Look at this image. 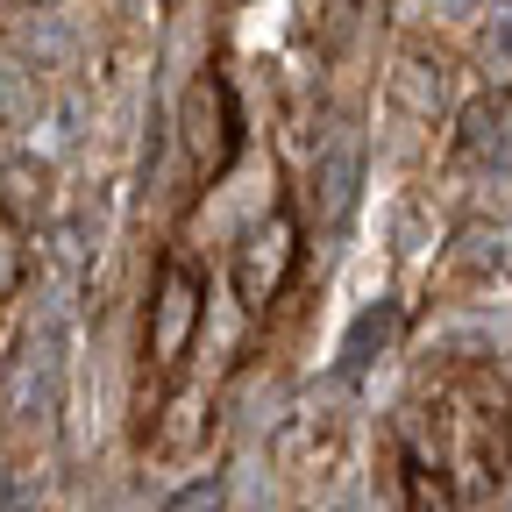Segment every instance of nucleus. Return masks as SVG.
<instances>
[{
  "mask_svg": "<svg viewBox=\"0 0 512 512\" xmlns=\"http://www.w3.org/2000/svg\"><path fill=\"white\" fill-rule=\"evenodd\" d=\"M399 512H484L512 477V392L484 363H448L384 434Z\"/></svg>",
  "mask_w": 512,
  "mask_h": 512,
  "instance_id": "nucleus-1",
  "label": "nucleus"
},
{
  "mask_svg": "<svg viewBox=\"0 0 512 512\" xmlns=\"http://www.w3.org/2000/svg\"><path fill=\"white\" fill-rule=\"evenodd\" d=\"M200 342H207V271L185 249H164L157 278H150V306H143V377H150V392L178 384L185 363L200 356Z\"/></svg>",
  "mask_w": 512,
  "mask_h": 512,
  "instance_id": "nucleus-2",
  "label": "nucleus"
},
{
  "mask_svg": "<svg viewBox=\"0 0 512 512\" xmlns=\"http://www.w3.org/2000/svg\"><path fill=\"white\" fill-rule=\"evenodd\" d=\"M299 271H306V228H299V214L285 200H271L228 249V292H235V306L249 320H271L292 299Z\"/></svg>",
  "mask_w": 512,
  "mask_h": 512,
  "instance_id": "nucleus-3",
  "label": "nucleus"
},
{
  "mask_svg": "<svg viewBox=\"0 0 512 512\" xmlns=\"http://www.w3.org/2000/svg\"><path fill=\"white\" fill-rule=\"evenodd\" d=\"M242 143H249L242 93H235V79H228V64L214 57L207 72L192 79V93L178 100V157H185V171H192V192L221 185V178L235 171Z\"/></svg>",
  "mask_w": 512,
  "mask_h": 512,
  "instance_id": "nucleus-4",
  "label": "nucleus"
},
{
  "mask_svg": "<svg viewBox=\"0 0 512 512\" xmlns=\"http://www.w3.org/2000/svg\"><path fill=\"white\" fill-rule=\"evenodd\" d=\"M43 207H50V164L8 157V164H0V228H15L29 242L36 221H43Z\"/></svg>",
  "mask_w": 512,
  "mask_h": 512,
  "instance_id": "nucleus-5",
  "label": "nucleus"
},
{
  "mask_svg": "<svg viewBox=\"0 0 512 512\" xmlns=\"http://www.w3.org/2000/svg\"><path fill=\"white\" fill-rule=\"evenodd\" d=\"M22 278H29V249H22L15 228H0V306L22 292Z\"/></svg>",
  "mask_w": 512,
  "mask_h": 512,
  "instance_id": "nucleus-6",
  "label": "nucleus"
}]
</instances>
